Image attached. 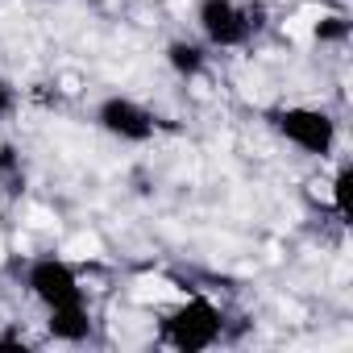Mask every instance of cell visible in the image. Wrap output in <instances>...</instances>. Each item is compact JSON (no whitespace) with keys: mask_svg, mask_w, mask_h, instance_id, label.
<instances>
[{"mask_svg":"<svg viewBox=\"0 0 353 353\" xmlns=\"http://www.w3.org/2000/svg\"><path fill=\"white\" fill-rule=\"evenodd\" d=\"M158 336H162V345L179 349V353H204L225 336V312L208 295H192L162 316Z\"/></svg>","mask_w":353,"mask_h":353,"instance_id":"6da1fadb","label":"cell"},{"mask_svg":"<svg viewBox=\"0 0 353 353\" xmlns=\"http://www.w3.org/2000/svg\"><path fill=\"white\" fill-rule=\"evenodd\" d=\"M266 125L287 145H295L299 154H312V158H324L336 145V117L316 104H279L266 112Z\"/></svg>","mask_w":353,"mask_h":353,"instance_id":"7a4b0ae2","label":"cell"},{"mask_svg":"<svg viewBox=\"0 0 353 353\" xmlns=\"http://www.w3.org/2000/svg\"><path fill=\"white\" fill-rule=\"evenodd\" d=\"M26 287H30V295H34L46 312H63V307H79V303H88L79 270H75L67 258H54V254L30 262V270H26Z\"/></svg>","mask_w":353,"mask_h":353,"instance_id":"3957f363","label":"cell"},{"mask_svg":"<svg viewBox=\"0 0 353 353\" xmlns=\"http://www.w3.org/2000/svg\"><path fill=\"white\" fill-rule=\"evenodd\" d=\"M196 21H200V34L208 46H221V50H237L245 46L254 34H258V9L241 5V0H200L196 9Z\"/></svg>","mask_w":353,"mask_h":353,"instance_id":"277c9868","label":"cell"},{"mask_svg":"<svg viewBox=\"0 0 353 353\" xmlns=\"http://www.w3.org/2000/svg\"><path fill=\"white\" fill-rule=\"evenodd\" d=\"M96 125H100L108 137L133 141V145H141V141H150V137L158 133V117H154L145 104L129 100V96H108V100H100Z\"/></svg>","mask_w":353,"mask_h":353,"instance_id":"5b68a950","label":"cell"},{"mask_svg":"<svg viewBox=\"0 0 353 353\" xmlns=\"http://www.w3.org/2000/svg\"><path fill=\"white\" fill-rule=\"evenodd\" d=\"M46 332L54 341H67V345H79L92 336V312L88 303L79 307H63V312H46Z\"/></svg>","mask_w":353,"mask_h":353,"instance_id":"8992f818","label":"cell"},{"mask_svg":"<svg viewBox=\"0 0 353 353\" xmlns=\"http://www.w3.org/2000/svg\"><path fill=\"white\" fill-rule=\"evenodd\" d=\"M166 63H170V71H174V75H183V79H196V75L204 71L208 54H204V46H200V42L174 38V42L166 46Z\"/></svg>","mask_w":353,"mask_h":353,"instance_id":"52a82bcc","label":"cell"},{"mask_svg":"<svg viewBox=\"0 0 353 353\" xmlns=\"http://www.w3.org/2000/svg\"><path fill=\"white\" fill-rule=\"evenodd\" d=\"M349 192H353V166H341L336 179H332V212L349 225L353 221V204H349Z\"/></svg>","mask_w":353,"mask_h":353,"instance_id":"ba28073f","label":"cell"},{"mask_svg":"<svg viewBox=\"0 0 353 353\" xmlns=\"http://www.w3.org/2000/svg\"><path fill=\"white\" fill-rule=\"evenodd\" d=\"M0 179L9 183V192L26 188V170H21V154L13 145H0Z\"/></svg>","mask_w":353,"mask_h":353,"instance_id":"9c48e42d","label":"cell"},{"mask_svg":"<svg viewBox=\"0 0 353 353\" xmlns=\"http://www.w3.org/2000/svg\"><path fill=\"white\" fill-rule=\"evenodd\" d=\"M345 34H349V21L345 17H324L316 26V42H341Z\"/></svg>","mask_w":353,"mask_h":353,"instance_id":"30bf717a","label":"cell"},{"mask_svg":"<svg viewBox=\"0 0 353 353\" xmlns=\"http://www.w3.org/2000/svg\"><path fill=\"white\" fill-rule=\"evenodd\" d=\"M21 104V92L9 83V79H0V121H5V117H13V108Z\"/></svg>","mask_w":353,"mask_h":353,"instance_id":"8fae6325","label":"cell"},{"mask_svg":"<svg viewBox=\"0 0 353 353\" xmlns=\"http://www.w3.org/2000/svg\"><path fill=\"white\" fill-rule=\"evenodd\" d=\"M0 349H21V353H26L30 345H26V341H17V336H0Z\"/></svg>","mask_w":353,"mask_h":353,"instance_id":"7c38bea8","label":"cell"}]
</instances>
